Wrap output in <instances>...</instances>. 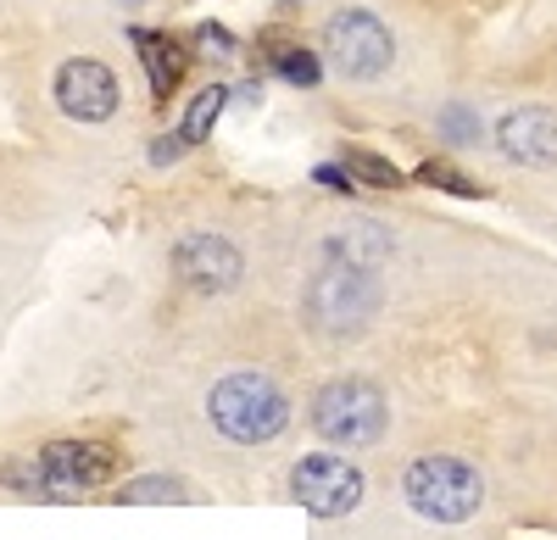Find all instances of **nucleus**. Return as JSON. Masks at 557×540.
<instances>
[{"label":"nucleus","mask_w":557,"mask_h":540,"mask_svg":"<svg viewBox=\"0 0 557 540\" xmlns=\"http://www.w3.org/2000/svg\"><path fill=\"white\" fill-rule=\"evenodd\" d=\"M441 128H446V134H451V140H457V146H469V140H480V123H474V117H469V112H462V106H451V112H446V123H441Z\"/></svg>","instance_id":"nucleus-20"},{"label":"nucleus","mask_w":557,"mask_h":540,"mask_svg":"<svg viewBox=\"0 0 557 540\" xmlns=\"http://www.w3.org/2000/svg\"><path fill=\"white\" fill-rule=\"evenodd\" d=\"M51 96H57L62 117H73V123H112L117 106H123V84H117V73L107 62L73 56V62L57 67Z\"/></svg>","instance_id":"nucleus-8"},{"label":"nucleus","mask_w":557,"mask_h":540,"mask_svg":"<svg viewBox=\"0 0 557 540\" xmlns=\"http://www.w3.org/2000/svg\"><path fill=\"white\" fill-rule=\"evenodd\" d=\"M240 251L228 246L223 235H190V240H178L173 251V274L178 285H190L196 296H223V290H235L240 285Z\"/></svg>","instance_id":"nucleus-9"},{"label":"nucleus","mask_w":557,"mask_h":540,"mask_svg":"<svg viewBox=\"0 0 557 540\" xmlns=\"http://www.w3.org/2000/svg\"><path fill=\"white\" fill-rule=\"evenodd\" d=\"M374 279L351 262H330L307 290V312L323 335H357L368 318H374Z\"/></svg>","instance_id":"nucleus-7"},{"label":"nucleus","mask_w":557,"mask_h":540,"mask_svg":"<svg viewBox=\"0 0 557 540\" xmlns=\"http://www.w3.org/2000/svg\"><path fill=\"white\" fill-rule=\"evenodd\" d=\"M312 185L335 190V196H351V190H357V178L346 173V162H318V167H312Z\"/></svg>","instance_id":"nucleus-18"},{"label":"nucleus","mask_w":557,"mask_h":540,"mask_svg":"<svg viewBox=\"0 0 557 540\" xmlns=\"http://www.w3.org/2000/svg\"><path fill=\"white\" fill-rule=\"evenodd\" d=\"M207 418L228 445H268L290 429V401L268 374L240 368L207 390Z\"/></svg>","instance_id":"nucleus-1"},{"label":"nucleus","mask_w":557,"mask_h":540,"mask_svg":"<svg viewBox=\"0 0 557 540\" xmlns=\"http://www.w3.org/2000/svg\"><path fill=\"white\" fill-rule=\"evenodd\" d=\"M418 185H430V190H446V196H462V201H474V196H485L480 185H474V178L469 173H462V167H451L446 156H430V162H418Z\"/></svg>","instance_id":"nucleus-17"},{"label":"nucleus","mask_w":557,"mask_h":540,"mask_svg":"<svg viewBox=\"0 0 557 540\" xmlns=\"http://www.w3.org/2000/svg\"><path fill=\"white\" fill-rule=\"evenodd\" d=\"M341 162H346V173L357 178V185H374V190H396L401 185V167L391 156H380V151H368V146H346Z\"/></svg>","instance_id":"nucleus-16"},{"label":"nucleus","mask_w":557,"mask_h":540,"mask_svg":"<svg viewBox=\"0 0 557 540\" xmlns=\"http://www.w3.org/2000/svg\"><path fill=\"white\" fill-rule=\"evenodd\" d=\"M330 256L335 262H351V267H374L380 256H391V240L380 229H368V223H357V229H346V235L330 240Z\"/></svg>","instance_id":"nucleus-15"},{"label":"nucleus","mask_w":557,"mask_h":540,"mask_svg":"<svg viewBox=\"0 0 557 540\" xmlns=\"http://www.w3.org/2000/svg\"><path fill=\"white\" fill-rule=\"evenodd\" d=\"M134 51H139V67H146L151 78V101L168 106L178 96L184 73H190V45H184L178 34H162V28H128Z\"/></svg>","instance_id":"nucleus-11"},{"label":"nucleus","mask_w":557,"mask_h":540,"mask_svg":"<svg viewBox=\"0 0 557 540\" xmlns=\"http://www.w3.org/2000/svg\"><path fill=\"white\" fill-rule=\"evenodd\" d=\"M391 424V407H385V390L374 379H330L318 395H312V429L318 440L341 445V452H357V445H374Z\"/></svg>","instance_id":"nucleus-3"},{"label":"nucleus","mask_w":557,"mask_h":540,"mask_svg":"<svg viewBox=\"0 0 557 540\" xmlns=\"http://www.w3.org/2000/svg\"><path fill=\"white\" fill-rule=\"evenodd\" d=\"M323 62H330L341 78H357V84L385 78L391 62H396V39L374 12L351 7V12H335L330 23H323Z\"/></svg>","instance_id":"nucleus-5"},{"label":"nucleus","mask_w":557,"mask_h":540,"mask_svg":"<svg viewBox=\"0 0 557 540\" xmlns=\"http://www.w3.org/2000/svg\"><path fill=\"white\" fill-rule=\"evenodd\" d=\"M112 502L117 507H184L190 502V485L173 479V474H139V479L112 490Z\"/></svg>","instance_id":"nucleus-13"},{"label":"nucleus","mask_w":557,"mask_h":540,"mask_svg":"<svg viewBox=\"0 0 557 540\" xmlns=\"http://www.w3.org/2000/svg\"><path fill=\"white\" fill-rule=\"evenodd\" d=\"M401 497L418 518L430 524H469L485 502V479L462 463V457H446V452H430L407 463L401 474Z\"/></svg>","instance_id":"nucleus-2"},{"label":"nucleus","mask_w":557,"mask_h":540,"mask_svg":"<svg viewBox=\"0 0 557 540\" xmlns=\"http://www.w3.org/2000/svg\"><path fill=\"white\" fill-rule=\"evenodd\" d=\"M362 468L346 463L341 452H307L290 468V497L296 507H307L312 518H351L362 507Z\"/></svg>","instance_id":"nucleus-6"},{"label":"nucleus","mask_w":557,"mask_h":540,"mask_svg":"<svg viewBox=\"0 0 557 540\" xmlns=\"http://www.w3.org/2000/svg\"><path fill=\"white\" fill-rule=\"evenodd\" d=\"M223 106H228V84H207V89H196V101L184 106V117H178V128H173V134H178L184 146L212 140V128H218Z\"/></svg>","instance_id":"nucleus-14"},{"label":"nucleus","mask_w":557,"mask_h":540,"mask_svg":"<svg viewBox=\"0 0 557 540\" xmlns=\"http://www.w3.org/2000/svg\"><path fill=\"white\" fill-rule=\"evenodd\" d=\"M257 51H262V62H268L273 78H285V84H296V89H318V84H323V56L307 51L301 39H285V28L257 34Z\"/></svg>","instance_id":"nucleus-12"},{"label":"nucleus","mask_w":557,"mask_h":540,"mask_svg":"<svg viewBox=\"0 0 557 540\" xmlns=\"http://www.w3.org/2000/svg\"><path fill=\"white\" fill-rule=\"evenodd\" d=\"M196 45H201V51H218V56H235V39H228L223 23H201L196 28Z\"/></svg>","instance_id":"nucleus-19"},{"label":"nucleus","mask_w":557,"mask_h":540,"mask_svg":"<svg viewBox=\"0 0 557 540\" xmlns=\"http://www.w3.org/2000/svg\"><path fill=\"white\" fill-rule=\"evenodd\" d=\"M496 146L507 162L552 167L557 162V112L552 106H513L496 123Z\"/></svg>","instance_id":"nucleus-10"},{"label":"nucleus","mask_w":557,"mask_h":540,"mask_svg":"<svg viewBox=\"0 0 557 540\" xmlns=\"http://www.w3.org/2000/svg\"><path fill=\"white\" fill-rule=\"evenodd\" d=\"M34 463H39L45 497L51 502H78V497L101 490L123 468V452L112 440H96V435H62V440H45Z\"/></svg>","instance_id":"nucleus-4"},{"label":"nucleus","mask_w":557,"mask_h":540,"mask_svg":"<svg viewBox=\"0 0 557 540\" xmlns=\"http://www.w3.org/2000/svg\"><path fill=\"white\" fill-rule=\"evenodd\" d=\"M184 151H190V146H184L178 134H157V140H151V167H168V162H178Z\"/></svg>","instance_id":"nucleus-21"}]
</instances>
